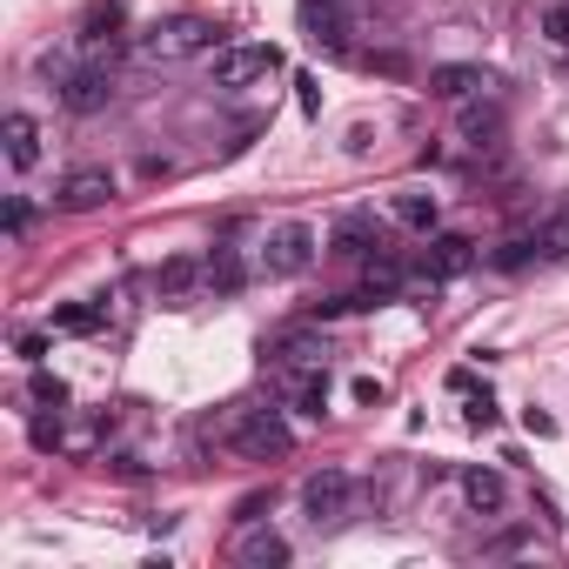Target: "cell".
Returning a JSON list of instances; mask_svg holds the SVG:
<instances>
[{"mask_svg": "<svg viewBox=\"0 0 569 569\" xmlns=\"http://www.w3.org/2000/svg\"><path fill=\"white\" fill-rule=\"evenodd\" d=\"M221 48H228V28L208 21V14H168V21H154L134 41V54L154 61V68H174V61H194V54H221Z\"/></svg>", "mask_w": 569, "mask_h": 569, "instance_id": "6da1fadb", "label": "cell"}, {"mask_svg": "<svg viewBox=\"0 0 569 569\" xmlns=\"http://www.w3.org/2000/svg\"><path fill=\"white\" fill-rule=\"evenodd\" d=\"M268 356H274L281 369H289V376H296V369H329V342H322L316 329H296V336H274V342H268Z\"/></svg>", "mask_w": 569, "mask_h": 569, "instance_id": "7c38bea8", "label": "cell"}, {"mask_svg": "<svg viewBox=\"0 0 569 569\" xmlns=\"http://www.w3.org/2000/svg\"><path fill=\"white\" fill-rule=\"evenodd\" d=\"M108 322V309H88V302H68L61 316H54V329H68V336H94Z\"/></svg>", "mask_w": 569, "mask_h": 569, "instance_id": "44dd1931", "label": "cell"}, {"mask_svg": "<svg viewBox=\"0 0 569 569\" xmlns=\"http://www.w3.org/2000/svg\"><path fill=\"white\" fill-rule=\"evenodd\" d=\"M274 68H281V48H268V41H248V48H221V54H214V88L241 94V88L268 81Z\"/></svg>", "mask_w": 569, "mask_h": 569, "instance_id": "3957f363", "label": "cell"}, {"mask_svg": "<svg viewBox=\"0 0 569 569\" xmlns=\"http://www.w3.org/2000/svg\"><path fill=\"white\" fill-rule=\"evenodd\" d=\"M536 254H542V261H569V201L536 221Z\"/></svg>", "mask_w": 569, "mask_h": 569, "instance_id": "d6986e66", "label": "cell"}, {"mask_svg": "<svg viewBox=\"0 0 569 569\" xmlns=\"http://www.w3.org/2000/svg\"><path fill=\"white\" fill-rule=\"evenodd\" d=\"M469 422H476V429H489V422H496V409H489V396H476V402H469Z\"/></svg>", "mask_w": 569, "mask_h": 569, "instance_id": "484cf974", "label": "cell"}, {"mask_svg": "<svg viewBox=\"0 0 569 569\" xmlns=\"http://www.w3.org/2000/svg\"><path fill=\"white\" fill-rule=\"evenodd\" d=\"M542 34L556 48H569V0H549V8H542Z\"/></svg>", "mask_w": 569, "mask_h": 569, "instance_id": "7402d4cb", "label": "cell"}, {"mask_svg": "<svg viewBox=\"0 0 569 569\" xmlns=\"http://www.w3.org/2000/svg\"><path fill=\"white\" fill-rule=\"evenodd\" d=\"M329 254H349V261H369V254H382V234L362 221V214H342L336 221V234H329Z\"/></svg>", "mask_w": 569, "mask_h": 569, "instance_id": "2e32d148", "label": "cell"}, {"mask_svg": "<svg viewBox=\"0 0 569 569\" xmlns=\"http://www.w3.org/2000/svg\"><path fill=\"white\" fill-rule=\"evenodd\" d=\"M194 289H208V261L201 254H174V261L154 268V296L161 302H188Z\"/></svg>", "mask_w": 569, "mask_h": 569, "instance_id": "9c48e42d", "label": "cell"}, {"mask_svg": "<svg viewBox=\"0 0 569 569\" xmlns=\"http://www.w3.org/2000/svg\"><path fill=\"white\" fill-rule=\"evenodd\" d=\"M234 562H248V569H268V562H289V542H281L274 529H254V536H241V542H234Z\"/></svg>", "mask_w": 569, "mask_h": 569, "instance_id": "ffe728a7", "label": "cell"}, {"mask_svg": "<svg viewBox=\"0 0 569 569\" xmlns=\"http://www.w3.org/2000/svg\"><path fill=\"white\" fill-rule=\"evenodd\" d=\"M289 402H296L302 416H322V409H329V369H296V376H289Z\"/></svg>", "mask_w": 569, "mask_h": 569, "instance_id": "ac0fdd59", "label": "cell"}, {"mask_svg": "<svg viewBox=\"0 0 569 569\" xmlns=\"http://www.w3.org/2000/svg\"><path fill=\"white\" fill-rule=\"evenodd\" d=\"M389 214H396L402 228L429 234V228H436V214H442V201H436L429 188H396V194H389Z\"/></svg>", "mask_w": 569, "mask_h": 569, "instance_id": "9a60e30c", "label": "cell"}, {"mask_svg": "<svg viewBox=\"0 0 569 569\" xmlns=\"http://www.w3.org/2000/svg\"><path fill=\"white\" fill-rule=\"evenodd\" d=\"M114 201V174L108 168H74L61 188H54V208L61 214H94V208H108Z\"/></svg>", "mask_w": 569, "mask_h": 569, "instance_id": "8992f818", "label": "cell"}, {"mask_svg": "<svg viewBox=\"0 0 569 569\" xmlns=\"http://www.w3.org/2000/svg\"><path fill=\"white\" fill-rule=\"evenodd\" d=\"M349 502H356V476H349V469H322V476L302 482V509H309L316 529H322V522H342Z\"/></svg>", "mask_w": 569, "mask_h": 569, "instance_id": "5b68a950", "label": "cell"}, {"mask_svg": "<svg viewBox=\"0 0 569 569\" xmlns=\"http://www.w3.org/2000/svg\"><path fill=\"white\" fill-rule=\"evenodd\" d=\"M0 141H8V161H14L21 174L41 161V121H34V114H8V121H0Z\"/></svg>", "mask_w": 569, "mask_h": 569, "instance_id": "5bb4252c", "label": "cell"}, {"mask_svg": "<svg viewBox=\"0 0 569 569\" xmlns=\"http://www.w3.org/2000/svg\"><path fill=\"white\" fill-rule=\"evenodd\" d=\"M34 402H41V409H68V382L41 369V376H34Z\"/></svg>", "mask_w": 569, "mask_h": 569, "instance_id": "603a6c76", "label": "cell"}, {"mask_svg": "<svg viewBox=\"0 0 569 569\" xmlns=\"http://www.w3.org/2000/svg\"><path fill=\"white\" fill-rule=\"evenodd\" d=\"M469 268H476V241H469V234H436L429 254H422V274H429V281H456V274H469Z\"/></svg>", "mask_w": 569, "mask_h": 569, "instance_id": "30bf717a", "label": "cell"}, {"mask_svg": "<svg viewBox=\"0 0 569 569\" xmlns=\"http://www.w3.org/2000/svg\"><path fill=\"white\" fill-rule=\"evenodd\" d=\"M28 221H34V214H28V201H8V234H14V241L28 234Z\"/></svg>", "mask_w": 569, "mask_h": 569, "instance_id": "d4e9b609", "label": "cell"}, {"mask_svg": "<svg viewBox=\"0 0 569 569\" xmlns=\"http://www.w3.org/2000/svg\"><path fill=\"white\" fill-rule=\"evenodd\" d=\"M309 261H316V228L309 221H281L261 241V268L268 274H309Z\"/></svg>", "mask_w": 569, "mask_h": 569, "instance_id": "277c9868", "label": "cell"}, {"mask_svg": "<svg viewBox=\"0 0 569 569\" xmlns=\"http://www.w3.org/2000/svg\"><path fill=\"white\" fill-rule=\"evenodd\" d=\"M121 28H128V8H121V0H88V14H81V48L101 54V48L121 41Z\"/></svg>", "mask_w": 569, "mask_h": 569, "instance_id": "8fae6325", "label": "cell"}, {"mask_svg": "<svg viewBox=\"0 0 569 569\" xmlns=\"http://www.w3.org/2000/svg\"><path fill=\"white\" fill-rule=\"evenodd\" d=\"M502 496H509V482H502L496 469H462V502H469V509L496 516V509H502Z\"/></svg>", "mask_w": 569, "mask_h": 569, "instance_id": "e0dca14e", "label": "cell"}, {"mask_svg": "<svg viewBox=\"0 0 569 569\" xmlns=\"http://www.w3.org/2000/svg\"><path fill=\"white\" fill-rule=\"evenodd\" d=\"M302 34L322 48V54H349V21L336 0H302Z\"/></svg>", "mask_w": 569, "mask_h": 569, "instance_id": "ba28073f", "label": "cell"}, {"mask_svg": "<svg viewBox=\"0 0 569 569\" xmlns=\"http://www.w3.org/2000/svg\"><path fill=\"white\" fill-rule=\"evenodd\" d=\"M462 134H469V141H482V134H496V114H482V108H469V114H462Z\"/></svg>", "mask_w": 569, "mask_h": 569, "instance_id": "cb8c5ba5", "label": "cell"}, {"mask_svg": "<svg viewBox=\"0 0 569 569\" xmlns=\"http://www.w3.org/2000/svg\"><path fill=\"white\" fill-rule=\"evenodd\" d=\"M108 101H114V74L108 68H81V74L61 81V108L68 114H101Z\"/></svg>", "mask_w": 569, "mask_h": 569, "instance_id": "52a82bcc", "label": "cell"}, {"mask_svg": "<svg viewBox=\"0 0 569 569\" xmlns=\"http://www.w3.org/2000/svg\"><path fill=\"white\" fill-rule=\"evenodd\" d=\"M482 88H489V74L469 68V61H442V68H429V94H436V101H469V94H482Z\"/></svg>", "mask_w": 569, "mask_h": 569, "instance_id": "4fadbf2b", "label": "cell"}, {"mask_svg": "<svg viewBox=\"0 0 569 569\" xmlns=\"http://www.w3.org/2000/svg\"><path fill=\"white\" fill-rule=\"evenodd\" d=\"M221 442H228V456H241V462H268V456H289V449H296V429H289V416L268 409V402H241V409H228Z\"/></svg>", "mask_w": 569, "mask_h": 569, "instance_id": "7a4b0ae2", "label": "cell"}]
</instances>
